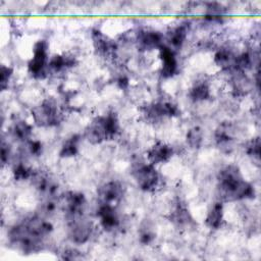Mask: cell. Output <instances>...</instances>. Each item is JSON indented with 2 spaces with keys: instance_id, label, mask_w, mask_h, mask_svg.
Wrapping results in <instances>:
<instances>
[{
  "instance_id": "6da1fadb",
  "label": "cell",
  "mask_w": 261,
  "mask_h": 261,
  "mask_svg": "<svg viewBox=\"0 0 261 261\" xmlns=\"http://www.w3.org/2000/svg\"><path fill=\"white\" fill-rule=\"evenodd\" d=\"M217 189L221 202H231L255 197L254 187L244 179L240 168L229 164L221 168L217 175Z\"/></svg>"
},
{
  "instance_id": "7a4b0ae2",
  "label": "cell",
  "mask_w": 261,
  "mask_h": 261,
  "mask_svg": "<svg viewBox=\"0 0 261 261\" xmlns=\"http://www.w3.org/2000/svg\"><path fill=\"white\" fill-rule=\"evenodd\" d=\"M119 129V122L115 113L98 116L92 120L85 130V137L91 144H100L115 137Z\"/></svg>"
},
{
  "instance_id": "3957f363",
  "label": "cell",
  "mask_w": 261,
  "mask_h": 261,
  "mask_svg": "<svg viewBox=\"0 0 261 261\" xmlns=\"http://www.w3.org/2000/svg\"><path fill=\"white\" fill-rule=\"evenodd\" d=\"M132 174L137 186L145 192H151L156 189L159 184V173L155 165L146 162H136L132 168Z\"/></svg>"
},
{
  "instance_id": "277c9868",
  "label": "cell",
  "mask_w": 261,
  "mask_h": 261,
  "mask_svg": "<svg viewBox=\"0 0 261 261\" xmlns=\"http://www.w3.org/2000/svg\"><path fill=\"white\" fill-rule=\"evenodd\" d=\"M32 116L37 124L51 126L59 122L61 113L56 101L52 98H46L32 109Z\"/></svg>"
},
{
  "instance_id": "5b68a950",
  "label": "cell",
  "mask_w": 261,
  "mask_h": 261,
  "mask_svg": "<svg viewBox=\"0 0 261 261\" xmlns=\"http://www.w3.org/2000/svg\"><path fill=\"white\" fill-rule=\"evenodd\" d=\"M48 43L39 40L33 47V56L28 62V70L35 79H44L48 73Z\"/></svg>"
},
{
  "instance_id": "8992f818",
  "label": "cell",
  "mask_w": 261,
  "mask_h": 261,
  "mask_svg": "<svg viewBox=\"0 0 261 261\" xmlns=\"http://www.w3.org/2000/svg\"><path fill=\"white\" fill-rule=\"evenodd\" d=\"M179 109L176 104L170 101H158L147 105L145 115L147 119L156 121L163 117H173L179 114Z\"/></svg>"
},
{
  "instance_id": "52a82bcc",
  "label": "cell",
  "mask_w": 261,
  "mask_h": 261,
  "mask_svg": "<svg viewBox=\"0 0 261 261\" xmlns=\"http://www.w3.org/2000/svg\"><path fill=\"white\" fill-rule=\"evenodd\" d=\"M92 223L83 215L69 218V238L75 244H85L91 237Z\"/></svg>"
},
{
  "instance_id": "ba28073f",
  "label": "cell",
  "mask_w": 261,
  "mask_h": 261,
  "mask_svg": "<svg viewBox=\"0 0 261 261\" xmlns=\"http://www.w3.org/2000/svg\"><path fill=\"white\" fill-rule=\"evenodd\" d=\"M138 48L141 50L159 49L164 44V36L154 30H140L135 36Z\"/></svg>"
},
{
  "instance_id": "9c48e42d",
  "label": "cell",
  "mask_w": 261,
  "mask_h": 261,
  "mask_svg": "<svg viewBox=\"0 0 261 261\" xmlns=\"http://www.w3.org/2000/svg\"><path fill=\"white\" fill-rule=\"evenodd\" d=\"M97 195L101 204L113 205L118 203L122 198V186L116 180L107 181L98 188Z\"/></svg>"
},
{
  "instance_id": "30bf717a",
  "label": "cell",
  "mask_w": 261,
  "mask_h": 261,
  "mask_svg": "<svg viewBox=\"0 0 261 261\" xmlns=\"http://www.w3.org/2000/svg\"><path fill=\"white\" fill-rule=\"evenodd\" d=\"M86 203L87 201L84 194L79 192L70 191L63 196V205L68 218L83 215Z\"/></svg>"
},
{
  "instance_id": "8fae6325",
  "label": "cell",
  "mask_w": 261,
  "mask_h": 261,
  "mask_svg": "<svg viewBox=\"0 0 261 261\" xmlns=\"http://www.w3.org/2000/svg\"><path fill=\"white\" fill-rule=\"evenodd\" d=\"M158 50L161 59V75L165 79L173 76L177 71V60L175 57V51L170 49L166 44H163Z\"/></svg>"
},
{
  "instance_id": "7c38bea8",
  "label": "cell",
  "mask_w": 261,
  "mask_h": 261,
  "mask_svg": "<svg viewBox=\"0 0 261 261\" xmlns=\"http://www.w3.org/2000/svg\"><path fill=\"white\" fill-rule=\"evenodd\" d=\"M172 155H173L172 147L161 141L156 142L147 151L148 162L153 165L167 162L172 157Z\"/></svg>"
},
{
  "instance_id": "4fadbf2b",
  "label": "cell",
  "mask_w": 261,
  "mask_h": 261,
  "mask_svg": "<svg viewBox=\"0 0 261 261\" xmlns=\"http://www.w3.org/2000/svg\"><path fill=\"white\" fill-rule=\"evenodd\" d=\"M97 217L105 230H113L119 225V217L113 205L100 204L97 210Z\"/></svg>"
},
{
  "instance_id": "5bb4252c",
  "label": "cell",
  "mask_w": 261,
  "mask_h": 261,
  "mask_svg": "<svg viewBox=\"0 0 261 261\" xmlns=\"http://www.w3.org/2000/svg\"><path fill=\"white\" fill-rule=\"evenodd\" d=\"M189 30H190L189 23H180L172 28L171 30H169L166 34L167 46L173 51L181 48V46L184 45L188 37Z\"/></svg>"
},
{
  "instance_id": "9a60e30c",
  "label": "cell",
  "mask_w": 261,
  "mask_h": 261,
  "mask_svg": "<svg viewBox=\"0 0 261 261\" xmlns=\"http://www.w3.org/2000/svg\"><path fill=\"white\" fill-rule=\"evenodd\" d=\"M92 40L94 48L102 55H108L116 49L115 43L99 30L92 31Z\"/></svg>"
},
{
  "instance_id": "2e32d148",
  "label": "cell",
  "mask_w": 261,
  "mask_h": 261,
  "mask_svg": "<svg viewBox=\"0 0 261 261\" xmlns=\"http://www.w3.org/2000/svg\"><path fill=\"white\" fill-rule=\"evenodd\" d=\"M237 54L227 47L219 48L214 54V62L223 70H234Z\"/></svg>"
},
{
  "instance_id": "e0dca14e",
  "label": "cell",
  "mask_w": 261,
  "mask_h": 261,
  "mask_svg": "<svg viewBox=\"0 0 261 261\" xmlns=\"http://www.w3.org/2000/svg\"><path fill=\"white\" fill-rule=\"evenodd\" d=\"M223 202H215L207 212L205 223L211 229H218L223 222Z\"/></svg>"
},
{
  "instance_id": "ac0fdd59",
  "label": "cell",
  "mask_w": 261,
  "mask_h": 261,
  "mask_svg": "<svg viewBox=\"0 0 261 261\" xmlns=\"http://www.w3.org/2000/svg\"><path fill=\"white\" fill-rule=\"evenodd\" d=\"M189 96L194 102H202L208 100L211 97V89L209 84L205 81L195 83L190 89Z\"/></svg>"
},
{
  "instance_id": "d6986e66",
  "label": "cell",
  "mask_w": 261,
  "mask_h": 261,
  "mask_svg": "<svg viewBox=\"0 0 261 261\" xmlns=\"http://www.w3.org/2000/svg\"><path fill=\"white\" fill-rule=\"evenodd\" d=\"M215 140L221 147L230 146L233 141V127L228 122H223L215 130Z\"/></svg>"
},
{
  "instance_id": "ffe728a7",
  "label": "cell",
  "mask_w": 261,
  "mask_h": 261,
  "mask_svg": "<svg viewBox=\"0 0 261 261\" xmlns=\"http://www.w3.org/2000/svg\"><path fill=\"white\" fill-rule=\"evenodd\" d=\"M11 133L16 140L21 142H28L29 140H31L33 125L28 123L25 120H17L13 123Z\"/></svg>"
},
{
  "instance_id": "44dd1931",
  "label": "cell",
  "mask_w": 261,
  "mask_h": 261,
  "mask_svg": "<svg viewBox=\"0 0 261 261\" xmlns=\"http://www.w3.org/2000/svg\"><path fill=\"white\" fill-rule=\"evenodd\" d=\"M191 220L192 217L188 208L184 204L178 202L170 213V221L179 226L188 224Z\"/></svg>"
},
{
  "instance_id": "7402d4cb",
  "label": "cell",
  "mask_w": 261,
  "mask_h": 261,
  "mask_svg": "<svg viewBox=\"0 0 261 261\" xmlns=\"http://www.w3.org/2000/svg\"><path fill=\"white\" fill-rule=\"evenodd\" d=\"M79 142L80 136L72 135L70 138L65 140L59 151V155L62 158H70L79 153Z\"/></svg>"
},
{
  "instance_id": "603a6c76",
  "label": "cell",
  "mask_w": 261,
  "mask_h": 261,
  "mask_svg": "<svg viewBox=\"0 0 261 261\" xmlns=\"http://www.w3.org/2000/svg\"><path fill=\"white\" fill-rule=\"evenodd\" d=\"M203 138H204V134L203 130L200 126L195 125L193 127H191L186 135V141L187 144L192 148V149H198L202 146L203 143Z\"/></svg>"
},
{
  "instance_id": "cb8c5ba5",
  "label": "cell",
  "mask_w": 261,
  "mask_h": 261,
  "mask_svg": "<svg viewBox=\"0 0 261 261\" xmlns=\"http://www.w3.org/2000/svg\"><path fill=\"white\" fill-rule=\"evenodd\" d=\"M226 13V8L216 2L208 3L205 10V17L208 20H218L223 17V15Z\"/></svg>"
},
{
  "instance_id": "d4e9b609",
  "label": "cell",
  "mask_w": 261,
  "mask_h": 261,
  "mask_svg": "<svg viewBox=\"0 0 261 261\" xmlns=\"http://www.w3.org/2000/svg\"><path fill=\"white\" fill-rule=\"evenodd\" d=\"M13 177L15 180L20 181V180H27L32 177L33 175V170L29 168L28 166L23 165L22 163H18L14 166L13 168Z\"/></svg>"
},
{
  "instance_id": "484cf974",
  "label": "cell",
  "mask_w": 261,
  "mask_h": 261,
  "mask_svg": "<svg viewBox=\"0 0 261 261\" xmlns=\"http://www.w3.org/2000/svg\"><path fill=\"white\" fill-rule=\"evenodd\" d=\"M247 154L253 158V160L259 161L260 159V139L259 137L250 141L246 148Z\"/></svg>"
},
{
  "instance_id": "4316f807",
  "label": "cell",
  "mask_w": 261,
  "mask_h": 261,
  "mask_svg": "<svg viewBox=\"0 0 261 261\" xmlns=\"http://www.w3.org/2000/svg\"><path fill=\"white\" fill-rule=\"evenodd\" d=\"M13 68L8 65H1L0 68V87L2 90H5L8 87V83L12 76Z\"/></svg>"
},
{
  "instance_id": "83f0119b",
  "label": "cell",
  "mask_w": 261,
  "mask_h": 261,
  "mask_svg": "<svg viewBox=\"0 0 261 261\" xmlns=\"http://www.w3.org/2000/svg\"><path fill=\"white\" fill-rule=\"evenodd\" d=\"M27 143L28 149L30 153L34 156H39L42 153V144L40 141H35V140H29Z\"/></svg>"
},
{
  "instance_id": "f1b7e54d",
  "label": "cell",
  "mask_w": 261,
  "mask_h": 261,
  "mask_svg": "<svg viewBox=\"0 0 261 261\" xmlns=\"http://www.w3.org/2000/svg\"><path fill=\"white\" fill-rule=\"evenodd\" d=\"M10 155H11V150H10V146L5 143L4 141L2 142V145H1V162L3 164L7 163L9 161V158H10Z\"/></svg>"
},
{
  "instance_id": "f546056e",
  "label": "cell",
  "mask_w": 261,
  "mask_h": 261,
  "mask_svg": "<svg viewBox=\"0 0 261 261\" xmlns=\"http://www.w3.org/2000/svg\"><path fill=\"white\" fill-rule=\"evenodd\" d=\"M79 253L80 252H76L75 250H67L64 252V256L63 258L64 259H68V260H72V259H81L82 256H79Z\"/></svg>"
}]
</instances>
